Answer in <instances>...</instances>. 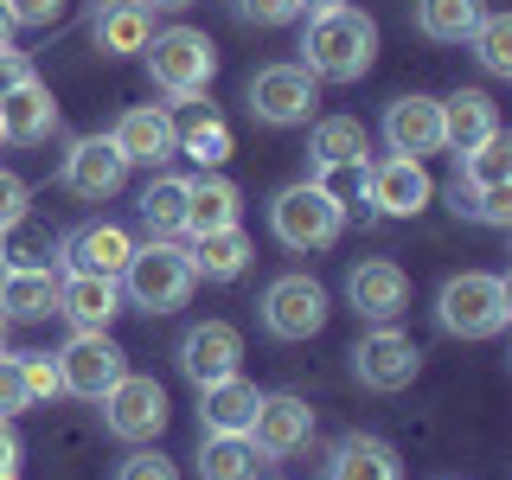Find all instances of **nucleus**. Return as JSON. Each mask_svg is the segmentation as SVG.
Returning a JSON list of instances; mask_svg holds the SVG:
<instances>
[{
    "label": "nucleus",
    "instance_id": "obj_1",
    "mask_svg": "<svg viewBox=\"0 0 512 480\" xmlns=\"http://www.w3.org/2000/svg\"><path fill=\"white\" fill-rule=\"evenodd\" d=\"M372 58H378V20L365 7H327L308 20L301 64L314 71V84H359Z\"/></svg>",
    "mask_w": 512,
    "mask_h": 480
},
{
    "label": "nucleus",
    "instance_id": "obj_2",
    "mask_svg": "<svg viewBox=\"0 0 512 480\" xmlns=\"http://www.w3.org/2000/svg\"><path fill=\"white\" fill-rule=\"evenodd\" d=\"M506 320H512V282L506 276L461 269V276L442 282V295H436L442 333H455V340H493V333H506Z\"/></svg>",
    "mask_w": 512,
    "mask_h": 480
},
{
    "label": "nucleus",
    "instance_id": "obj_3",
    "mask_svg": "<svg viewBox=\"0 0 512 480\" xmlns=\"http://www.w3.org/2000/svg\"><path fill=\"white\" fill-rule=\"evenodd\" d=\"M192 256L173 244V237H148V244H135V256H128V269H122V288H128V301H135L141 314H173V308H186V295H192Z\"/></svg>",
    "mask_w": 512,
    "mask_h": 480
},
{
    "label": "nucleus",
    "instance_id": "obj_4",
    "mask_svg": "<svg viewBox=\"0 0 512 480\" xmlns=\"http://www.w3.org/2000/svg\"><path fill=\"white\" fill-rule=\"evenodd\" d=\"M148 77L154 90H167L173 103H186V96H205L218 77V45L205 39L199 26H167L148 39Z\"/></svg>",
    "mask_w": 512,
    "mask_h": 480
},
{
    "label": "nucleus",
    "instance_id": "obj_5",
    "mask_svg": "<svg viewBox=\"0 0 512 480\" xmlns=\"http://www.w3.org/2000/svg\"><path fill=\"white\" fill-rule=\"evenodd\" d=\"M269 231H276L282 250H327V244H340L346 212L314 180H295L269 199Z\"/></svg>",
    "mask_w": 512,
    "mask_h": 480
},
{
    "label": "nucleus",
    "instance_id": "obj_6",
    "mask_svg": "<svg viewBox=\"0 0 512 480\" xmlns=\"http://www.w3.org/2000/svg\"><path fill=\"white\" fill-rule=\"evenodd\" d=\"M244 96H250V116L269 128H301L320 109V84H314L308 64H263Z\"/></svg>",
    "mask_w": 512,
    "mask_h": 480
},
{
    "label": "nucleus",
    "instance_id": "obj_7",
    "mask_svg": "<svg viewBox=\"0 0 512 480\" xmlns=\"http://www.w3.org/2000/svg\"><path fill=\"white\" fill-rule=\"evenodd\" d=\"M327 314H333L327 288L314 276H301V269H288V276H276L263 288V333L269 340H314L327 327Z\"/></svg>",
    "mask_w": 512,
    "mask_h": 480
},
{
    "label": "nucleus",
    "instance_id": "obj_8",
    "mask_svg": "<svg viewBox=\"0 0 512 480\" xmlns=\"http://www.w3.org/2000/svg\"><path fill=\"white\" fill-rule=\"evenodd\" d=\"M103 423L116 442H160V429H167V391H160V378H141V372H122L109 384L103 397Z\"/></svg>",
    "mask_w": 512,
    "mask_h": 480
},
{
    "label": "nucleus",
    "instance_id": "obj_9",
    "mask_svg": "<svg viewBox=\"0 0 512 480\" xmlns=\"http://www.w3.org/2000/svg\"><path fill=\"white\" fill-rule=\"evenodd\" d=\"M52 359H58V391L84 397V404H96V397L128 372V365H122L128 352L109 340V333H84V327H77L71 340H64V352H52Z\"/></svg>",
    "mask_w": 512,
    "mask_h": 480
},
{
    "label": "nucleus",
    "instance_id": "obj_10",
    "mask_svg": "<svg viewBox=\"0 0 512 480\" xmlns=\"http://www.w3.org/2000/svg\"><path fill=\"white\" fill-rule=\"evenodd\" d=\"M416 372H423V346H416L410 333H397L391 320L352 346V378H359L365 391H404Z\"/></svg>",
    "mask_w": 512,
    "mask_h": 480
},
{
    "label": "nucleus",
    "instance_id": "obj_11",
    "mask_svg": "<svg viewBox=\"0 0 512 480\" xmlns=\"http://www.w3.org/2000/svg\"><path fill=\"white\" fill-rule=\"evenodd\" d=\"M244 436L256 442L263 461H288L295 448H308V436H314V404L295 397V391H263V404H256Z\"/></svg>",
    "mask_w": 512,
    "mask_h": 480
},
{
    "label": "nucleus",
    "instance_id": "obj_12",
    "mask_svg": "<svg viewBox=\"0 0 512 480\" xmlns=\"http://www.w3.org/2000/svg\"><path fill=\"white\" fill-rule=\"evenodd\" d=\"M64 192H77V199H116V192L128 186V160L109 135H77L71 154H64L58 167Z\"/></svg>",
    "mask_w": 512,
    "mask_h": 480
},
{
    "label": "nucleus",
    "instance_id": "obj_13",
    "mask_svg": "<svg viewBox=\"0 0 512 480\" xmlns=\"http://www.w3.org/2000/svg\"><path fill=\"white\" fill-rule=\"evenodd\" d=\"M429 199H436V180H429V167L410 160V154H391L365 173V205L384 212V218H416Z\"/></svg>",
    "mask_w": 512,
    "mask_h": 480
},
{
    "label": "nucleus",
    "instance_id": "obj_14",
    "mask_svg": "<svg viewBox=\"0 0 512 480\" xmlns=\"http://www.w3.org/2000/svg\"><path fill=\"white\" fill-rule=\"evenodd\" d=\"M346 301L359 320H372V327H384V320H397L410 308V276L391 263V256H372V263H352L346 276Z\"/></svg>",
    "mask_w": 512,
    "mask_h": 480
},
{
    "label": "nucleus",
    "instance_id": "obj_15",
    "mask_svg": "<svg viewBox=\"0 0 512 480\" xmlns=\"http://www.w3.org/2000/svg\"><path fill=\"white\" fill-rule=\"evenodd\" d=\"M58 128V96L39 84V77H20L13 90H0V141L13 148H39Z\"/></svg>",
    "mask_w": 512,
    "mask_h": 480
},
{
    "label": "nucleus",
    "instance_id": "obj_16",
    "mask_svg": "<svg viewBox=\"0 0 512 480\" xmlns=\"http://www.w3.org/2000/svg\"><path fill=\"white\" fill-rule=\"evenodd\" d=\"M109 141L122 148L128 167H160V160L180 154V122H173L167 109L141 103V109H122V122H116V135H109Z\"/></svg>",
    "mask_w": 512,
    "mask_h": 480
},
{
    "label": "nucleus",
    "instance_id": "obj_17",
    "mask_svg": "<svg viewBox=\"0 0 512 480\" xmlns=\"http://www.w3.org/2000/svg\"><path fill=\"white\" fill-rule=\"evenodd\" d=\"M237 359H244V333L231 327V320H199V327L180 340V372L192 384H218L237 372Z\"/></svg>",
    "mask_w": 512,
    "mask_h": 480
},
{
    "label": "nucleus",
    "instance_id": "obj_18",
    "mask_svg": "<svg viewBox=\"0 0 512 480\" xmlns=\"http://www.w3.org/2000/svg\"><path fill=\"white\" fill-rule=\"evenodd\" d=\"M384 141H391V154H410V160L436 154L442 148V96H423V90L397 96L384 109Z\"/></svg>",
    "mask_w": 512,
    "mask_h": 480
},
{
    "label": "nucleus",
    "instance_id": "obj_19",
    "mask_svg": "<svg viewBox=\"0 0 512 480\" xmlns=\"http://www.w3.org/2000/svg\"><path fill=\"white\" fill-rule=\"evenodd\" d=\"M64 269H84V276H109V282H122V269H128V256H135V237L122 231V224H77L71 237H64Z\"/></svg>",
    "mask_w": 512,
    "mask_h": 480
},
{
    "label": "nucleus",
    "instance_id": "obj_20",
    "mask_svg": "<svg viewBox=\"0 0 512 480\" xmlns=\"http://www.w3.org/2000/svg\"><path fill=\"white\" fill-rule=\"evenodd\" d=\"M58 314L71 320V327H84V333H109V320L122 314V282L64 269L58 276Z\"/></svg>",
    "mask_w": 512,
    "mask_h": 480
},
{
    "label": "nucleus",
    "instance_id": "obj_21",
    "mask_svg": "<svg viewBox=\"0 0 512 480\" xmlns=\"http://www.w3.org/2000/svg\"><path fill=\"white\" fill-rule=\"evenodd\" d=\"M256 404H263V391H256L244 372H231L218 384H199V429L205 436H244Z\"/></svg>",
    "mask_w": 512,
    "mask_h": 480
},
{
    "label": "nucleus",
    "instance_id": "obj_22",
    "mask_svg": "<svg viewBox=\"0 0 512 480\" xmlns=\"http://www.w3.org/2000/svg\"><path fill=\"white\" fill-rule=\"evenodd\" d=\"M327 480H404V461H397V448L384 442V436H365V429H352V436L333 442Z\"/></svg>",
    "mask_w": 512,
    "mask_h": 480
},
{
    "label": "nucleus",
    "instance_id": "obj_23",
    "mask_svg": "<svg viewBox=\"0 0 512 480\" xmlns=\"http://www.w3.org/2000/svg\"><path fill=\"white\" fill-rule=\"evenodd\" d=\"M90 32H96V52H103V58L148 52V39H154V7H148V0H103Z\"/></svg>",
    "mask_w": 512,
    "mask_h": 480
},
{
    "label": "nucleus",
    "instance_id": "obj_24",
    "mask_svg": "<svg viewBox=\"0 0 512 480\" xmlns=\"http://www.w3.org/2000/svg\"><path fill=\"white\" fill-rule=\"evenodd\" d=\"M244 212V192H237L224 173H199V180H186V237H205V231H224V224H237Z\"/></svg>",
    "mask_w": 512,
    "mask_h": 480
},
{
    "label": "nucleus",
    "instance_id": "obj_25",
    "mask_svg": "<svg viewBox=\"0 0 512 480\" xmlns=\"http://www.w3.org/2000/svg\"><path fill=\"white\" fill-rule=\"evenodd\" d=\"M493 128H500V109H493L487 90H455V96H442V148L468 154L474 141L493 135Z\"/></svg>",
    "mask_w": 512,
    "mask_h": 480
},
{
    "label": "nucleus",
    "instance_id": "obj_26",
    "mask_svg": "<svg viewBox=\"0 0 512 480\" xmlns=\"http://www.w3.org/2000/svg\"><path fill=\"white\" fill-rule=\"evenodd\" d=\"M186 256H192V276H205V282H237V276L250 269V237H244V224H224V231L192 237Z\"/></svg>",
    "mask_w": 512,
    "mask_h": 480
},
{
    "label": "nucleus",
    "instance_id": "obj_27",
    "mask_svg": "<svg viewBox=\"0 0 512 480\" xmlns=\"http://www.w3.org/2000/svg\"><path fill=\"white\" fill-rule=\"evenodd\" d=\"M0 314L7 320L58 314V276L52 269H0Z\"/></svg>",
    "mask_w": 512,
    "mask_h": 480
},
{
    "label": "nucleus",
    "instance_id": "obj_28",
    "mask_svg": "<svg viewBox=\"0 0 512 480\" xmlns=\"http://www.w3.org/2000/svg\"><path fill=\"white\" fill-rule=\"evenodd\" d=\"M269 461L256 455L250 436H205L199 442V480H256Z\"/></svg>",
    "mask_w": 512,
    "mask_h": 480
},
{
    "label": "nucleus",
    "instance_id": "obj_29",
    "mask_svg": "<svg viewBox=\"0 0 512 480\" xmlns=\"http://www.w3.org/2000/svg\"><path fill=\"white\" fill-rule=\"evenodd\" d=\"M141 224H148V237H180V224H186V173H154V180L141 186Z\"/></svg>",
    "mask_w": 512,
    "mask_h": 480
},
{
    "label": "nucleus",
    "instance_id": "obj_30",
    "mask_svg": "<svg viewBox=\"0 0 512 480\" xmlns=\"http://www.w3.org/2000/svg\"><path fill=\"white\" fill-rule=\"evenodd\" d=\"M0 269H52V224H39L32 212L0 224Z\"/></svg>",
    "mask_w": 512,
    "mask_h": 480
},
{
    "label": "nucleus",
    "instance_id": "obj_31",
    "mask_svg": "<svg viewBox=\"0 0 512 480\" xmlns=\"http://www.w3.org/2000/svg\"><path fill=\"white\" fill-rule=\"evenodd\" d=\"M308 154H314V167H333V160H372V135H365V122H352V116H320L314 135H308Z\"/></svg>",
    "mask_w": 512,
    "mask_h": 480
},
{
    "label": "nucleus",
    "instance_id": "obj_32",
    "mask_svg": "<svg viewBox=\"0 0 512 480\" xmlns=\"http://www.w3.org/2000/svg\"><path fill=\"white\" fill-rule=\"evenodd\" d=\"M480 20V0H416V32L429 45H461Z\"/></svg>",
    "mask_w": 512,
    "mask_h": 480
},
{
    "label": "nucleus",
    "instance_id": "obj_33",
    "mask_svg": "<svg viewBox=\"0 0 512 480\" xmlns=\"http://www.w3.org/2000/svg\"><path fill=\"white\" fill-rule=\"evenodd\" d=\"M461 186H506L512 180V135L506 128H493L487 141H474L468 154H461Z\"/></svg>",
    "mask_w": 512,
    "mask_h": 480
},
{
    "label": "nucleus",
    "instance_id": "obj_34",
    "mask_svg": "<svg viewBox=\"0 0 512 480\" xmlns=\"http://www.w3.org/2000/svg\"><path fill=\"white\" fill-rule=\"evenodd\" d=\"M180 154L199 160V173H218L231 160V128H224L212 109H192V122L180 128Z\"/></svg>",
    "mask_w": 512,
    "mask_h": 480
},
{
    "label": "nucleus",
    "instance_id": "obj_35",
    "mask_svg": "<svg viewBox=\"0 0 512 480\" xmlns=\"http://www.w3.org/2000/svg\"><path fill=\"white\" fill-rule=\"evenodd\" d=\"M468 39H474L480 71H487V77H512V20H506V13L480 7V20H474Z\"/></svg>",
    "mask_w": 512,
    "mask_h": 480
},
{
    "label": "nucleus",
    "instance_id": "obj_36",
    "mask_svg": "<svg viewBox=\"0 0 512 480\" xmlns=\"http://www.w3.org/2000/svg\"><path fill=\"white\" fill-rule=\"evenodd\" d=\"M448 199H455V212L461 218H480V224H493V231H506L512 224V180L506 186H448Z\"/></svg>",
    "mask_w": 512,
    "mask_h": 480
},
{
    "label": "nucleus",
    "instance_id": "obj_37",
    "mask_svg": "<svg viewBox=\"0 0 512 480\" xmlns=\"http://www.w3.org/2000/svg\"><path fill=\"white\" fill-rule=\"evenodd\" d=\"M365 173H372V160H333V167H314V186L340 212H352V205H365Z\"/></svg>",
    "mask_w": 512,
    "mask_h": 480
},
{
    "label": "nucleus",
    "instance_id": "obj_38",
    "mask_svg": "<svg viewBox=\"0 0 512 480\" xmlns=\"http://www.w3.org/2000/svg\"><path fill=\"white\" fill-rule=\"evenodd\" d=\"M20 372H26V397H32V404L58 397V359H52V352H20Z\"/></svg>",
    "mask_w": 512,
    "mask_h": 480
},
{
    "label": "nucleus",
    "instance_id": "obj_39",
    "mask_svg": "<svg viewBox=\"0 0 512 480\" xmlns=\"http://www.w3.org/2000/svg\"><path fill=\"white\" fill-rule=\"evenodd\" d=\"M116 480H180V468H173V461L160 455V448H148V442H141L135 455H128L122 468H116Z\"/></svg>",
    "mask_w": 512,
    "mask_h": 480
},
{
    "label": "nucleus",
    "instance_id": "obj_40",
    "mask_svg": "<svg viewBox=\"0 0 512 480\" xmlns=\"http://www.w3.org/2000/svg\"><path fill=\"white\" fill-rule=\"evenodd\" d=\"M32 404L26 397V372H20V352H0V416H20Z\"/></svg>",
    "mask_w": 512,
    "mask_h": 480
},
{
    "label": "nucleus",
    "instance_id": "obj_41",
    "mask_svg": "<svg viewBox=\"0 0 512 480\" xmlns=\"http://www.w3.org/2000/svg\"><path fill=\"white\" fill-rule=\"evenodd\" d=\"M301 13V0H237V20L244 26H288Z\"/></svg>",
    "mask_w": 512,
    "mask_h": 480
},
{
    "label": "nucleus",
    "instance_id": "obj_42",
    "mask_svg": "<svg viewBox=\"0 0 512 480\" xmlns=\"http://www.w3.org/2000/svg\"><path fill=\"white\" fill-rule=\"evenodd\" d=\"M0 7H7V20L13 26H58V13H64V0H0Z\"/></svg>",
    "mask_w": 512,
    "mask_h": 480
},
{
    "label": "nucleus",
    "instance_id": "obj_43",
    "mask_svg": "<svg viewBox=\"0 0 512 480\" xmlns=\"http://www.w3.org/2000/svg\"><path fill=\"white\" fill-rule=\"evenodd\" d=\"M20 212H26V180H20V173H7V167H0V224H13Z\"/></svg>",
    "mask_w": 512,
    "mask_h": 480
},
{
    "label": "nucleus",
    "instance_id": "obj_44",
    "mask_svg": "<svg viewBox=\"0 0 512 480\" xmlns=\"http://www.w3.org/2000/svg\"><path fill=\"white\" fill-rule=\"evenodd\" d=\"M0 474H20V436H13V416H0Z\"/></svg>",
    "mask_w": 512,
    "mask_h": 480
},
{
    "label": "nucleus",
    "instance_id": "obj_45",
    "mask_svg": "<svg viewBox=\"0 0 512 480\" xmlns=\"http://www.w3.org/2000/svg\"><path fill=\"white\" fill-rule=\"evenodd\" d=\"M20 77H32V64H26L20 52H0V90H13Z\"/></svg>",
    "mask_w": 512,
    "mask_h": 480
},
{
    "label": "nucleus",
    "instance_id": "obj_46",
    "mask_svg": "<svg viewBox=\"0 0 512 480\" xmlns=\"http://www.w3.org/2000/svg\"><path fill=\"white\" fill-rule=\"evenodd\" d=\"M327 7H346V0H301V13H327Z\"/></svg>",
    "mask_w": 512,
    "mask_h": 480
},
{
    "label": "nucleus",
    "instance_id": "obj_47",
    "mask_svg": "<svg viewBox=\"0 0 512 480\" xmlns=\"http://www.w3.org/2000/svg\"><path fill=\"white\" fill-rule=\"evenodd\" d=\"M7 39H13V20H7V7H0V52H7Z\"/></svg>",
    "mask_w": 512,
    "mask_h": 480
},
{
    "label": "nucleus",
    "instance_id": "obj_48",
    "mask_svg": "<svg viewBox=\"0 0 512 480\" xmlns=\"http://www.w3.org/2000/svg\"><path fill=\"white\" fill-rule=\"evenodd\" d=\"M148 7H167V13H180V7H192V0H148Z\"/></svg>",
    "mask_w": 512,
    "mask_h": 480
},
{
    "label": "nucleus",
    "instance_id": "obj_49",
    "mask_svg": "<svg viewBox=\"0 0 512 480\" xmlns=\"http://www.w3.org/2000/svg\"><path fill=\"white\" fill-rule=\"evenodd\" d=\"M0 333H7V314H0Z\"/></svg>",
    "mask_w": 512,
    "mask_h": 480
},
{
    "label": "nucleus",
    "instance_id": "obj_50",
    "mask_svg": "<svg viewBox=\"0 0 512 480\" xmlns=\"http://www.w3.org/2000/svg\"><path fill=\"white\" fill-rule=\"evenodd\" d=\"M0 480H20V474H0Z\"/></svg>",
    "mask_w": 512,
    "mask_h": 480
}]
</instances>
